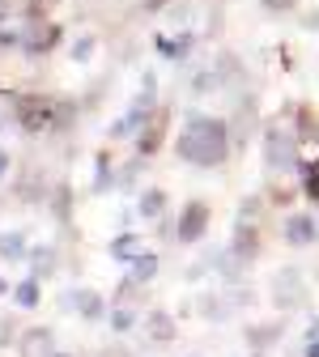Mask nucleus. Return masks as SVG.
I'll return each mask as SVG.
<instances>
[{
	"label": "nucleus",
	"instance_id": "obj_7",
	"mask_svg": "<svg viewBox=\"0 0 319 357\" xmlns=\"http://www.w3.org/2000/svg\"><path fill=\"white\" fill-rule=\"evenodd\" d=\"M60 310H68V315H77V319H85V324H98V319L111 315V302H107L98 289L77 285V289H68V294L60 298Z\"/></svg>",
	"mask_w": 319,
	"mask_h": 357
},
{
	"label": "nucleus",
	"instance_id": "obj_19",
	"mask_svg": "<svg viewBox=\"0 0 319 357\" xmlns=\"http://www.w3.org/2000/svg\"><path fill=\"white\" fill-rule=\"evenodd\" d=\"M230 298H225V294H200L196 298V315L205 319V324H225V319H230Z\"/></svg>",
	"mask_w": 319,
	"mask_h": 357
},
{
	"label": "nucleus",
	"instance_id": "obj_26",
	"mask_svg": "<svg viewBox=\"0 0 319 357\" xmlns=\"http://www.w3.org/2000/svg\"><path fill=\"white\" fill-rule=\"evenodd\" d=\"M47 208H52V217L60 221V226H68V221H73V188L68 183H56L52 196H47Z\"/></svg>",
	"mask_w": 319,
	"mask_h": 357
},
{
	"label": "nucleus",
	"instance_id": "obj_36",
	"mask_svg": "<svg viewBox=\"0 0 319 357\" xmlns=\"http://www.w3.org/2000/svg\"><path fill=\"white\" fill-rule=\"evenodd\" d=\"M264 213V196H243V204H239V217L243 221H255Z\"/></svg>",
	"mask_w": 319,
	"mask_h": 357
},
{
	"label": "nucleus",
	"instance_id": "obj_30",
	"mask_svg": "<svg viewBox=\"0 0 319 357\" xmlns=\"http://www.w3.org/2000/svg\"><path fill=\"white\" fill-rule=\"evenodd\" d=\"M77 107H81V102H73V98H56V123H52V137H64V132H73V123H77Z\"/></svg>",
	"mask_w": 319,
	"mask_h": 357
},
{
	"label": "nucleus",
	"instance_id": "obj_20",
	"mask_svg": "<svg viewBox=\"0 0 319 357\" xmlns=\"http://www.w3.org/2000/svg\"><path fill=\"white\" fill-rule=\"evenodd\" d=\"M243 336H247L251 349H272V344L285 336V324H281V319H272V324H247Z\"/></svg>",
	"mask_w": 319,
	"mask_h": 357
},
{
	"label": "nucleus",
	"instance_id": "obj_22",
	"mask_svg": "<svg viewBox=\"0 0 319 357\" xmlns=\"http://www.w3.org/2000/svg\"><path fill=\"white\" fill-rule=\"evenodd\" d=\"M111 188H119V170H115L111 153L98 149V153H94V196H103V192H111Z\"/></svg>",
	"mask_w": 319,
	"mask_h": 357
},
{
	"label": "nucleus",
	"instance_id": "obj_41",
	"mask_svg": "<svg viewBox=\"0 0 319 357\" xmlns=\"http://www.w3.org/2000/svg\"><path fill=\"white\" fill-rule=\"evenodd\" d=\"M170 5H175V0H141V13H149V17H154V13H166Z\"/></svg>",
	"mask_w": 319,
	"mask_h": 357
},
{
	"label": "nucleus",
	"instance_id": "obj_44",
	"mask_svg": "<svg viewBox=\"0 0 319 357\" xmlns=\"http://www.w3.org/2000/svg\"><path fill=\"white\" fill-rule=\"evenodd\" d=\"M9 170H13V158H9V149H5V145H0V183L9 178Z\"/></svg>",
	"mask_w": 319,
	"mask_h": 357
},
{
	"label": "nucleus",
	"instance_id": "obj_3",
	"mask_svg": "<svg viewBox=\"0 0 319 357\" xmlns=\"http://www.w3.org/2000/svg\"><path fill=\"white\" fill-rule=\"evenodd\" d=\"M13 123L26 132V137H52L56 98H47V94H13Z\"/></svg>",
	"mask_w": 319,
	"mask_h": 357
},
{
	"label": "nucleus",
	"instance_id": "obj_45",
	"mask_svg": "<svg viewBox=\"0 0 319 357\" xmlns=\"http://www.w3.org/2000/svg\"><path fill=\"white\" fill-rule=\"evenodd\" d=\"M302 30H319V9H311V13H302Z\"/></svg>",
	"mask_w": 319,
	"mask_h": 357
},
{
	"label": "nucleus",
	"instance_id": "obj_24",
	"mask_svg": "<svg viewBox=\"0 0 319 357\" xmlns=\"http://www.w3.org/2000/svg\"><path fill=\"white\" fill-rule=\"evenodd\" d=\"M166 204H170L166 188H145V192H141V200H136V213H141L145 221H158V217L166 213Z\"/></svg>",
	"mask_w": 319,
	"mask_h": 357
},
{
	"label": "nucleus",
	"instance_id": "obj_42",
	"mask_svg": "<svg viewBox=\"0 0 319 357\" xmlns=\"http://www.w3.org/2000/svg\"><path fill=\"white\" fill-rule=\"evenodd\" d=\"M136 166H141V158H136V162H128V166L119 170V188H132V183H136Z\"/></svg>",
	"mask_w": 319,
	"mask_h": 357
},
{
	"label": "nucleus",
	"instance_id": "obj_43",
	"mask_svg": "<svg viewBox=\"0 0 319 357\" xmlns=\"http://www.w3.org/2000/svg\"><path fill=\"white\" fill-rule=\"evenodd\" d=\"M94 357H132V349H128V344H107V349H98Z\"/></svg>",
	"mask_w": 319,
	"mask_h": 357
},
{
	"label": "nucleus",
	"instance_id": "obj_10",
	"mask_svg": "<svg viewBox=\"0 0 319 357\" xmlns=\"http://www.w3.org/2000/svg\"><path fill=\"white\" fill-rule=\"evenodd\" d=\"M52 188H56V183H47V174H43V170H26V174H17L13 196H17L26 208H38V204H47Z\"/></svg>",
	"mask_w": 319,
	"mask_h": 357
},
{
	"label": "nucleus",
	"instance_id": "obj_48",
	"mask_svg": "<svg viewBox=\"0 0 319 357\" xmlns=\"http://www.w3.org/2000/svg\"><path fill=\"white\" fill-rule=\"evenodd\" d=\"M315 145H319V137H315Z\"/></svg>",
	"mask_w": 319,
	"mask_h": 357
},
{
	"label": "nucleus",
	"instance_id": "obj_18",
	"mask_svg": "<svg viewBox=\"0 0 319 357\" xmlns=\"http://www.w3.org/2000/svg\"><path fill=\"white\" fill-rule=\"evenodd\" d=\"M141 306L136 302H111V315H107V324H111V332L115 336H128L132 328H141Z\"/></svg>",
	"mask_w": 319,
	"mask_h": 357
},
{
	"label": "nucleus",
	"instance_id": "obj_12",
	"mask_svg": "<svg viewBox=\"0 0 319 357\" xmlns=\"http://www.w3.org/2000/svg\"><path fill=\"white\" fill-rule=\"evenodd\" d=\"M17 357H52L56 353V332L52 328H22V336H17Z\"/></svg>",
	"mask_w": 319,
	"mask_h": 357
},
{
	"label": "nucleus",
	"instance_id": "obj_25",
	"mask_svg": "<svg viewBox=\"0 0 319 357\" xmlns=\"http://www.w3.org/2000/svg\"><path fill=\"white\" fill-rule=\"evenodd\" d=\"M158 273H162V259H158L154 251H145V255H136V259L128 264V277H132L136 285H149V281H154Z\"/></svg>",
	"mask_w": 319,
	"mask_h": 357
},
{
	"label": "nucleus",
	"instance_id": "obj_34",
	"mask_svg": "<svg viewBox=\"0 0 319 357\" xmlns=\"http://www.w3.org/2000/svg\"><path fill=\"white\" fill-rule=\"evenodd\" d=\"M225 298H230V306L235 310H247V306H255V289L243 281V285H230V294H225Z\"/></svg>",
	"mask_w": 319,
	"mask_h": 357
},
{
	"label": "nucleus",
	"instance_id": "obj_32",
	"mask_svg": "<svg viewBox=\"0 0 319 357\" xmlns=\"http://www.w3.org/2000/svg\"><path fill=\"white\" fill-rule=\"evenodd\" d=\"M302 178H298V188H302V196L311 200V204H319V158L315 162H302V170H298Z\"/></svg>",
	"mask_w": 319,
	"mask_h": 357
},
{
	"label": "nucleus",
	"instance_id": "obj_16",
	"mask_svg": "<svg viewBox=\"0 0 319 357\" xmlns=\"http://www.w3.org/2000/svg\"><path fill=\"white\" fill-rule=\"evenodd\" d=\"M154 47H158V56L162 60H188L192 56V47H196V34L192 30H175V34H158L154 38Z\"/></svg>",
	"mask_w": 319,
	"mask_h": 357
},
{
	"label": "nucleus",
	"instance_id": "obj_40",
	"mask_svg": "<svg viewBox=\"0 0 319 357\" xmlns=\"http://www.w3.org/2000/svg\"><path fill=\"white\" fill-rule=\"evenodd\" d=\"M0 47H5V52L22 47V34H17V30H9V26H0Z\"/></svg>",
	"mask_w": 319,
	"mask_h": 357
},
{
	"label": "nucleus",
	"instance_id": "obj_17",
	"mask_svg": "<svg viewBox=\"0 0 319 357\" xmlns=\"http://www.w3.org/2000/svg\"><path fill=\"white\" fill-rule=\"evenodd\" d=\"M145 251H149V247H145V238L136 234V230H119V234L107 243V255L119 259V264H132L136 255H145Z\"/></svg>",
	"mask_w": 319,
	"mask_h": 357
},
{
	"label": "nucleus",
	"instance_id": "obj_14",
	"mask_svg": "<svg viewBox=\"0 0 319 357\" xmlns=\"http://www.w3.org/2000/svg\"><path fill=\"white\" fill-rule=\"evenodd\" d=\"M209 268H213L225 285H243V281H247V259L235 255L230 247H225V251H213V255H209Z\"/></svg>",
	"mask_w": 319,
	"mask_h": 357
},
{
	"label": "nucleus",
	"instance_id": "obj_33",
	"mask_svg": "<svg viewBox=\"0 0 319 357\" xmlns=\"http://www.w3.org/2000/svg\"><path fill=\"white\" fill-rule=\"evenodd\" d=\"M94 52H98V34H77L73 47H68L73 64H89V60H94Z\"/></svg>",
	"mask_w": 319,
	"mask_h": 357
},
{
	"label": "nucleus",
	"instance_id": "obj_9",
	"mask_svg": "<svg viewBox=\"0 0 319 357\" xmlns=\"http://www.w3.org/2000/svg\"><path fill=\"white\" fill-rule=\"evenodd\" d=\"M64 43V26L60 22H26V34H22V52L30 56V60H38V56H47V52H56Z\"/></svg>",
	"mask_w": 319,
	"mask_h": 357
},
{
	"label": "nucleus",
	"instance_id": "obj_38",
	"mask_svg": "<svg viewBox=\"0 0 319 357\" xmlns=\"http://www.w3.org/2000/svg\"><path fill=\"white\" fill-rule=\"evenodd\" d=\"M298 5V0H260V9L268 13V17H277V13H290Z\"/></svg>",
	"mask_w": 319,
	"mask_h": 357
},
{
	"label": "nucleus",
	"instance_id": "obj_4",
	"mask_svg": "<svg viewBox=\"0 0 319 357\" xmlns=\"http://www.w3.org/2000/svg\"><path fill=\"white\" fill-rule=\"evenodd\" d=\"M268 298L277 310H302L306 306V277L298 273V268H277V273L268 277Z\"/></svg>",
	"mask_w": 319,
	"mask_h": 357
},
{
	"label": "nucleus",
	"instance_id": "obj_6",
	"mask_svg": "<svg viewBox=\"0 0 319 357\" xmlns=\"http://www.w3.org/2000/svg\"><path fill=\"white\" fill-rule=\"evenodd\" d=\"M260 128H264V119H260V98L247 89V94H239L235 115H230V137H235V149H247V145L260 137Z\"/></svg>",
	"mask_w": 319,
	"mask_h": 357
},
{
	"label": "nucleus",
	"instance_id": "obj_1",
	"mask_svg": "<svg viewBox=\"0 0 319 357\" xmlns=\"http://www.w3.org/2000/svg\"><path fill=\"white\" fill-rule=\"evenodd\" d=\"M175 153L184 158L188 166H200V170L225 166L230 153H235L230 119H221V115H188L184 132L175 137Z\"/></svg>",
	"mask_w": 319,
	"mask_h": 357
},
{
	"label": "nucleus",
	"instance_id": "obj_46",
	"mask_svg": "<svg viewBox=\"0 0 319 357\" xmlns=\"http://www.w3.org/2000/svg\"><path fill=\"white\" fill-rule=\"evenodd\" d=\"M9 294H13V285H9L5 277H0V298H9Z\"/></svg>",
	"mask_w": 319,
	"mask_h": 357
},
{
	"label": "nucleus",
	"instance_id": "obj_29",
	"mask_svg": "<svg viewBox=\"0 0 319 357\" xmlns=\"http://www.w3.org/2000/svg\"><path fill=\"white\" fill-rule=\"evenodd\" d=\"M213 89H221V73H217V64H200L196 77H192V94L205 98V94H213Z\"/></svg>",
	"mask_w": 319,
	"mask_h": 357
},
{
	"label": "nucleus",
	"instance_id": "obj_2",
	"mask_svg": "<svg viewBox=\"0 0 319 357\" xmlns=\"http://www.w3.org/2000/svg\"><path fill=\"white\" fill-rule=\"evenodd\" d=\"M298 149H302L298 132L281 128L277 119H264V128H260V153H264V170H268L272 178H290V174L302 170Z\"/></svg>",
	"mask_w": 319,
	"mask_h": 357
},
{
	"label": "nucleus",
	"instance_id": "obj_21",
	"mask_svg": "<svg viewBox=\"0 0 319 357\" xmlns=\"http://www.w3.org/2000/svg\"><path fill=\"white\" fill-rule=\"evenodd\" d=\"M30 273L38 277V281H47V277H56V264H60V255H56V247L52 243H38V247H30Z\"/></svg>",
	"mask_w": 319,
	"mask_h": 357
},
{
	"label": "nucleus",
	"instance_id": "obj_13",
	"mask_svg": "<svg viewBox=\"0 0 319 357\" xmlns=\"http://www.w3.org/2000/svg\"><path fill=\"white\" fill-rule=\"evenodd\" d=\"M141 332H145L149 344H175V336H179V328H175V319H170V310H162V306L145 310Z\"/></svg>",
	"mask_w": 319,
	"mask_h": 357
},
{
	"label": "nucleus",
	"instance_id": "obj_27",
	"mask_svg": "<svg viewBox=\"0 0 319 357\" xmlns=\"http://www.w3.org/2000/svg\"><path fill=\"white\" fill-rule=\"evenodd\" d=\"M294 132H298V141H302V145H311V141L319 137V119H315V111H311L306 102L294 107Z\"/></svg>",
	"mask_w": 319,
	"mask_h": 357
},
{
	"label": "nucleus",
	"instance_id": "obj_35",
	"mask_svg": "<svg viewBox=\"0 0 319 357\" xmlns=\"http://www.w3.org/2000/svg\"><path fill=\"white\" fill-rule=\"evenodd\" d=\"M268 200H272V204H281V208H290V204H294V188H285L281 178H277V183L268 188Z\"/></svg>",
	"mask_w": 319,
	"mask_h": 357
},
{
	"label": "nucleus",
	"instance_id": "obj_37",
	"mask_svg": "<svg viewBox=\"0 0 319 357\" xmlns=\"http://www.w3.org/2000/svg\"><path fill=\"white\" fill-rule=\"evenodd\" d=\"M302 357H319V319H311L306 340H302Z\"/></svg>",
	"mask_w": 319,
	"mask_h": 357
},
{
	"label": "nucleus",
	"instance_id": "obj_8",
	"mask_svg": "<svg viewBox=\"0 0 319 357\" xmlns=\"http://www.w3.org/2000/svg\"><path fill=\"white\" fill-rule=\"evenodd\" d=\"M166 132H170V107H162L158 102V111L141 123V132L132 137V149H136V158H154V153H162V145H166Z\"/></svg>",
	"mask_w": 319,
	"mask_h": 357
},
{
	"label": "nucleus",
	"instance_id": "obj_28",
	"mask_svg": "<svg viewBox=\"0 0 319 357\" xmlns=\"http://www.w3.org/2000/svg\"><path fill=\"white\" fill-rule=\"evenodd\" d=\"M217 73H221V85H243V60L235 52H217Z\"/></svg>",
	"mask_w": 319,
	"mask_h": 357
},
{
	"label": "nucleus",
	"instance_id": "obj_31",
	"mask_svg": "<svg viewBox=\"0 0 319 357\" xmlns=\"http://www.w3.org/2000/svg\"><path fill=\"white\" fill-rule=\"evenodd\" d=\"M26 255H30L26 234H17V230H5V234H0V259H26Z\"/></svg>",
	"mask_w": 319,
	"mask_h": 357
},
{
	"label": "nucleus",
	"instance_id": "obj_11",
	"mask_svg": "<svg viewBox=\"0 0 319 357\" xmlns=\"http://www.w3.org/2000/svg\"><path fill=\"white\" fill-rule=\"evenodd\" d=\"M281 238H285V247L302 251V247H311V243L319 238V221H315L311 213H290L285 226H281Z\"/></svg>",
	"mask_w": 319,
	"mask_h": 357
},
{
	"label": "nucleus",
	"instance_id": "obj_39",
	"mask_svg": "<svg viewBox=\"0 0 319 357\" xmlns=\"http://www.w3.org/2000/svg\"><path fill=\"white\" fill-rule=\"evenodd\" d=\"M17 336H22V332H17L13 319H0V344H17Z\"/></svg>",
	"mask_w": 319,
	"mask_h": 357
},
{
	"label": "nucleus",
	"instance_id": "obj_47",
	"mask_svg": "<svg viewBox=\"0 0 319 357\" xmlns=\"http://www.w3.org/2000/svg\"><path fill=\"white\" fill-rule=\"evenodd\" d=\"M52 357H73V353H64V349H56V353H52Z\"/></svg>",
	"mask_w": 319,
	"mask_h": 357
},
{
	"label": "nucleus",
	"instance_id": "obj_23",
	"mask_svg": "<svg viewBox=\"0 0 319 357\" xmlns=\"http://www.w3.org/2000/svg\"><path fill=\"white\" fill-rule=\"evenodd\" d=\"M22 310H38V302H43V281L30 273V277H22L17 285H13V294H9Z\"/></svg>",
	"mask_w": 319,
	"mask_h": 357
},
{
	"label": "nucleus",
	"instance_id": "obj_5",
	"mask_svg": "<svg viewBox=\"0 0 319 357\" xmlns=\"http://www.w3.org/2000/svg\"><path fill=\"white\" fill-rule=\"evenodd\" d=\"M209 221H213L209 200H188L184 208H179V221H175V243L179 247H196L209 234Z\"/></svg>",
	"mask_w": 319,
	"mask_h": 357
},
{
	"label": "nucleus",
	"instance_id": "obj_15",
	"mask_svg": "<svg viewBox=\"0 0 319 357\" xmlns=\"http://www.w3.org/2000/svg\"><path fill=\"white\" fill-rule=\"evenodd\" d=\"M230 251H235V255H243L247 264H251V259H255V255L264 251V238H260V226H255V221H243V217L235 221V234H230Z\"/></svg>",
	"mask_w": 319,
	"mask_h": 357
}]
</instances>
